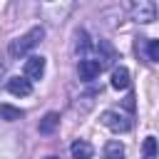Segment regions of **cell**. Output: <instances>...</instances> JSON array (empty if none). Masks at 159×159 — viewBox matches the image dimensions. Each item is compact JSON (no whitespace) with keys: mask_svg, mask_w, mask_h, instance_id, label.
<instances>
[{"mask_svg":"<svg viewBox=\"0 0 159 159\" xmlns=\"http://www.w3.org/2000/svg\"><path fill=\"white\" fill-rule=\"evenodd\" d=\"M42 37H45V27H42V25H35V27H30L25 35H20V37H15V40L10 42L7 55H10L12 60H20V57H25L32 47H37V45L42 42Z\"/></svg>","mask_w":159,"mask_h":159,"instance_id":"6da1fadb","label":"cell"},{"mask_svg":"<svg viewBox=\"0 0 159 159\" xmlns=\"http://www.w3.org/2000/svg\"><path fill=\"white\" fill-rule=\"evenodd\" d=\"M99 122H102L107 129L117 132V134H124V132H129V129L134 127L132 117H127V114H122V112H117V109H104L102 117H99Z\"/></svg>","mask_w":159,"mask_h":159,"instance_id":"7a4b0ae2","label":"cell"},{"mask_svg":"<svg viewBox=\"0 0 159 159\" xmlns=\"http://www.w3.org/2000/svg\"><path fill=\"white\" fill-rule=\"evenodd\" d=\"M132 17L142 25H149V22L157 20V5L152 0H139V2L132 5Z\"/></svg>","mask_w":159,"mask_h":159,"instance_id":"3957f363","label":"cell"},{"mask_svg":"<svg viewBox=\"0 0 159 159\" xmlns=\"http://www.w3.org/2000/svg\"><path fill=\"white\" fill-rule=\"evenodd\" d=\"M42 75H45V57H42V55L27 57V60H25V67H22V77H25L27 82H32V80H40Z\"/></svg>","mask_w":159,"mask_h":159,"instance_id":"277c9868","label":"cell"},{"mask_svg":"<svg viewBox=\"0 0 159 159\" xmlns=\"http://www.w3.org/2000/svg\"><path fill=\"white\" fill-rule=\"evenodd\" d=\"M104 67L94 60V57H82L80 60V65H77V72H80V80H84V82H92L94 77H99V72H102Z\"/></svg>","mask_w":159,"mask_h":159,"instance_id":"5b68a950","label":"cell"},{"mask_svg":"<svg viewBox=\"0 0 159 159\" xmlns=\"http://www.w3.org/2000/svg\"><path fill=\"white\" fill-rule=\"evenodd\" d=\"M20 152L15 134H0V159H15Z\"/></svg>","mask_w":159,"mask_h":159,"instance_id":"8992f818","label":"cell"},{"mask_svg":"<svg viewBox=\"0 0 159 159\" xmlns=\"http://www.w3.org/2000/svg\"><path fill=\"white\" fill-rule=\"evenodd\" d=\"M7 92L15 97H27L32 92V82H27L25 77H10L7 80Z\"/></svg>","mask_w":159,"mask_h":159,"instance_id":"52a82bcc","label":"cell"},{"mask_svg":"<svg viewBox=\"0 0 159 159\" xmlns=\"http://www.w3.org/2000/svg\"><path fill=\"white\" fill-rule=\"evenodd\" d=\"M70 152H72V159H92V154H94V149H92V144H89L87 139L72 142Z\"/></svg>","mask_w":159,"mask_h":159,"instance_id":"ba28073f","label":"cell"},{"mask_svg":"<svg viewBox=\"0 0 159 159\" xmlns=\"http://www.w3.org/2000/svg\"><path fill=\"white\" fill-rule=\"evenodd\" d=\"M109 84H112V89H117V92H119V89H127V87H129V70H127V67H114Z\"/></svg>","mask_w":159,"mask_h":159,"instance_id":"9c48e42d","label":"cell"},{"mask_svg":"<svg viewBox=\"0 0 159 159\" xmlns=\"http://www.w3.org/2000/svg\"><path fill=\"white\" fill-rule=\"evenodd\" d=\"M57 127H60V114H57V112H47V114L40 119V124H37L40 134H52Z\"/></svg>","mask_w":159,"mask_h":159,"instance_id":"30bf717a","label":"cell"},{"mask_svg":"<svg viewBox=\"0 0 159 159\" xmlns=\"http://www.w3.org/2000/svg\"><path fill=\"white\" fill-rule=\"evenodd\" d=\"M124 144L119 142V139H109L107 144H104V154H102V159H124Z\"/></svg>","mask_w":159,"mask_h":159,"instance_id":"8fae6325","label":"cell"},{"mask_svg":"<svg viewBox=\"0 0 159 159\" xmlns=\"http://www.w3.org/2000/svg\"><path fill=\"white\" fill-rule=\"evenodd\" d=\"M22 117H25L22 109H17V107H12V104H0V119H2V122H17V119H22Z\"/></svg>","mask_w":159,"mask_h":159,"instance_id":"7c38bea8","label":"cell"},{"mask_svg":"<svg viewBox=\"0 0 159 159\" xmlns=\"http://www.w3.org/2000/svg\"><path fill=\"white\" fill-rule=\"evenodd\" d=\"M142 159H157V139L147 137L142 144Z\"/></svg>","mask_w":159,"mask_h":159,"instance_id":"4fadbf2b","label":"cell"},{"mask_svg":"<svg viewBox=\"0 0 159 159\" xmlns=\"http://www.w3.org/2000/svg\"><path fill=\"white\" fill-rule=\"evenodd\" d=\"M147 60L149 62H157L159 60V42L157 40H149L147 42Z\"/></svg>","mask_w":159,"mask_h":159,"instance_id":"5bb4252c","label":"cell"},{"mask_svg":"<svg viewBox=\"0 0 159 159\" xmlns=\"http://www.w3.org/2000/svg\"><path fill=\"white\" fill-rule=\"evenodd\" d=\"M124 104H127V109H129V112H132V109H134V97H132V94H129V97H127V99H124Z\"/></svg>","mask_w":159,"mask_h":159,"instance_id":"9a60e30c","label":"cell"},{"mask_svg":"<svg viewBox=\"0 0 159 159\" xmlns=\"http://www.w3.org/2000/svg\"><path fill=\"white\" fill-rule=\"evenodd\" d=\"M45 159H57V157H45Z\"/></svg>","mask_w":159,"mask_h":159,"instance_id":"2e32d148","label":"cell"}]
</instances>
